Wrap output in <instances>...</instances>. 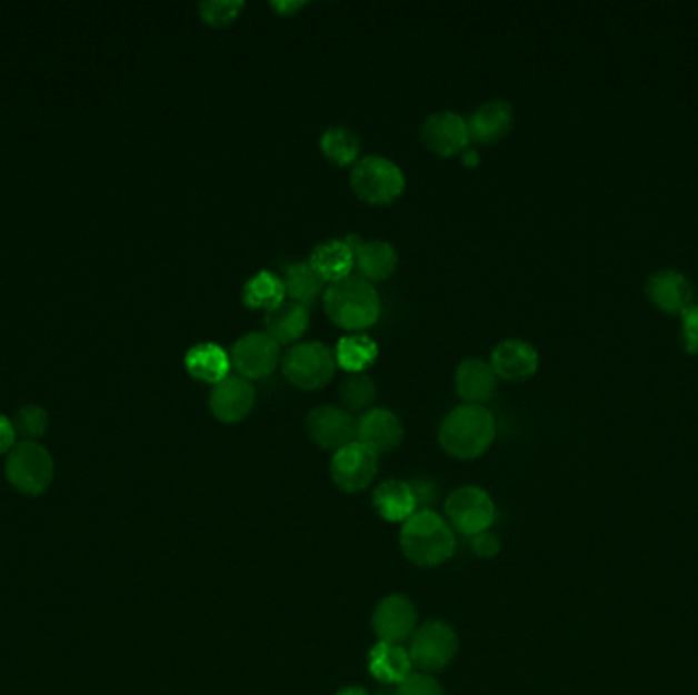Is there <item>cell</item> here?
Masks as SVG:
<instances>
[{"label": "cell", "mask_w": 698, "mask_h": 695, "mask_svg": "<svg viewBox=\"0 0 698 695\" xmlns=\"http://www.w3.org/2000/svg\"><path fill=\"white\" fill-rule=\"evenodd\" d=\"M497 436V421L490 410L480 404H461L449 410L439 424L437 439L441 449L453 460L472 461L482 457Z\"/></svg>", "instance_id": "1"}, {"label": "cell", "mask_w": 698, "mask_h": 695, "mask_svg": "<svg viewBox=\"0 0 698 695\" xmlns=\"http://www.w3.org/2000/svg\"><path fill=\"white\" fill-rule=\"evenodd\" d=\"M456 533L436 510H419L400 528V548L417 567H439L456 553Z\"/></svg>", "instance_id": "2"}, {"label": "cell", "mask_w": 698, "mask_h": 695, "mask_svg": "<svg viewBox=\"0 0 698 695\" xmlns=\"http://www.w3.org/2000/svg\"><path fill=\"white\" fill-rule=\"evenodd\" d=\"M323 306L327 316L349 333L375 326L382 311L375 284L353 273L325 288Z\"/></svg>", "instance_id": "3"}, {"label": "cell", "mask_w": 698, "mask_h": 695, "mask_svg": "<svg viewBox=\"0 0 698 695\" xmlns=\"http://www.w3.org/2000/svg\"><path fill=\"white\" fill-rule=\"evenodd\" d=\"M349 187L370 204H390L405 192L407 180L399 163L385 155H363L351 165Z\"/></svg>", "instance_id": "4"}, {"label": "cell", "mask_w": 698, "mask_h": 695, "mask_svg": "<svg viewBox=\"0 0 698 695\" xmlns=\"http://www.w3.org/2000/svg\"><path fill=\"white\" fill-rule=\"evenodd\" d=\"M336 367V353L321 341L297 343L282 357V372L288 382L307 392L329 384Z\"/></svg>", "instance_id": "5"}, {"label": "cell", "mask_w": 698, "mask_h": 695, "mask_svg": "<svg viewBox=\"0 0 698 695\" xmlns=\"http://www.w3.org/2000/svg\"><path fill=\"white\" fill-rule=\"evenodd\" d=\"M460 638L453 626L443 621H429L417 626L409 641L412 665L423 673L443 671L458 655Z\"/></svg>", "instance_id": "6"}, {"label": "cell", "mask_w": 698, "mask_h": 695, "mask_svg": "<svg viewBox=\"0 0 698 695\" xmlns=\"http://www.w3.org/2000/svg\"><path fill=\"white\" fill-rule=\"evenodd\" d=\"M446 521L453 533L458 531L470 538L490 531L497 521V506L487 490L478 485H461L446 500Z\"/></svg>", "instance_id": "7"}, {"label": "cell", "mask_w": 698, "mask_h": 695, "mask_svg": "<svg viewBox=\"0 0 698 695\" xmlns=\"http://www.w3.org/2000/svg\"><path fill=\"white\" fill-rule=\"evenodd\" d=\"M7 480L26 496H41L53 482L50 451L36 441H23L9 453Z\"/></svg>", "instance_id": "8"}, {"label": "cell", "mask_w": 698, "mask_h": 695, "mask_svg": "<svg viewBox=\"0 0 698 695\" xmlns=\"http://www.w3.org/2000/svg\"><path fill=\"white\" fill-rule=\"evenodd\" d=\"M333 484L346 494H360L375 482L378 455L370 447L353 441L333 453L329 463Z\"/></svg>", "instance_id": "9"}, {"label": "cell", "mask_w": 698, "mask_h": 695, "mask_svg": "<svg viewBox=\"0 0 698 695\" xmlns=\"http://www.w3.org/2000/svg\"><path fill=\"white\" fill-rule=\"evenodd\" d=\"M372 628L378 643L405 645L417 631V606L405 594H390L376 604Z\"/></svg>", "instance_id": "10"}, {"label": "cell", "mask_w": 698, "mask_h": 695, "mask_svg": "<svg viewBox=\"0 0 698 695\" xmlns=\"http://www.w3.org/2000/svg\"><path fill=\"white\" fill-rule=\"evenodd\" d=\"M229 360L238 375L253 382L272 375L282 357L280 345L268 333H248L236 341Z\"/></svg>", "instance_id": "11"}, {"label": "cell", "mask_w": 698, "mask_h": 695, "mask_svg": "<svg viewBox=\"0 0 698 695\" xmlns=\"http://www.w3.org/2000/svg\"><path fill=\"white\" fill-rule=\"evenodd\" d=\"M256 406V387L241 375H227L211 387L209 409L212 416L223 424L246 421Z\"/></svg>", "instance_id": "12"}, {"label": "cell", "mask_w": 698, "mask_h": 695, "mask_svg": "<svg viewBox=\"0 0 698 695\" xmlns=\"http://www.w3.org/2000/svg\"><path fill=\"white\" fill-rule=\"evenodd\" d=\"M307 433L317 447L336 453L356 441V419L346 409L323 404L309 412Z\"/></svg>", "instance_id": "13"}, {"label": "cell", "mask_w": 698, "mask_h": 695, "mask_svg": "<svg viewBox=\"0 0 698 695\" xmlns=\"http://www.w3.org/2000/svg\"><path fill=\"white\" fill-rule=\"evenodd\" d=\"M421 141L439 155H461L470 145L468 123L456 111L431 112L421 124Z\"/></svg>", "instance_id": "14"}, {"label": "cell", "mask_w": 698, "mask_h": 695, "mask_svg": "<svg viewBox=\"0 0 698 695\" xmlns=\"http://www.w3.org/2000/svg\"><path fill=\"white\" fill-rule=\"evenodd\" d=\"M402 436L405 426L392 410H366L356 421V441L372 449L376 455L395 451L402 443Z\"/></svg>", "instance_id": "15"}, {"label": "cell", "mask_w": 698, "mask_h": 695, "mask_svg": "<svg viewBox=\"0 0 698 695\" xmlns=\"http://www.w3.org/2000/svg\"><path fill=\"white\" fill-rule=\"evenodd\" d=\"M490 365L499 380L525 382L539 370V353L525 339H505L492 349Z\"/></svg>", "instance_id": "16"}, {"label": "cell", "mask_w": 698, "mask_h": 695, "mask_svg": "<svg viewBox=\"0 0 698 695\" xmlns=\"http://www.w3.org/2000/svg\"><path fill=\"white\" fill-rule=\"evenodd\" d=\"M466 123H468L470 141L480 145L497 143L502 137L511 133L512 123H515L511 102L502 99L487 100L472 111L470 119H466Z\"/></svg>", "instance_id": "17"}, {"label": "cell", "mask_w": 698, "mask_h": 695, "mask_svg": "<svg viewBox=\"0 0 698 695\" xmlns=\"http://www.w3.org/2000/svg\"><path fill=\"white\" fill-rule=\"evenodd\" d=\"M648 299L668 314H682L695 302V288L685 273L676 270H660L651 273L648 280Z\"/></svg>", "instance_id": "18"}, {"label": "cell", "mask_w": 698, "mask_h": 695, "mask_svg": "<svg viewBox=\"0 0 698 695\" xmlns=\"http://www.w3.org/2000/svg\"><path fill=\"white\" fill-rule=\"evenodd\" d=\"M456 392L466 404H485L487 400L495 396L499 377L492 370L490 361L480 357H466L460 361L456 375H453Z\"/></svg>", "instance_id": "19"}, {"label": "cell", "mask_w": 698, "mask_h": 695, "mask_svg": "<svg viewBox=\"0 0 698 695\" xmlns=\"http://www.w3.org/2000/svg\"><path fill=\"white\" fill-rule=\"evenodd\" d=\"M356 255V270L358 275L368 280L370 284L385 282L399 268V253L392 243L375 239V241H360V245L353 249Z\"/></svg>", "instance_id": "20"}, {"label": "cell", "mask_w": 698, "mask_h": 695, "mask_svg": "<svg viewBox=\"0 0 698 695\" xmlns=\"http://www.w3.org/2000/svg\"><path fill=\"white\" fill-rule=\"evenodd\" d=\"M309 323H311L309 309L299 302H292V300H285L282 304H278L272 311L266 312V316H263L266 333L272 336L280 348L297 343L300 336L307 333Z\"/></svg>", "instance_id": "21"}, {"label": "cell", "mask_w": 698, "mask_h": 695, "mask_svg": "<svg viewBox=\"0 0 698 695\" xmlns=\"http://www.w3.org/2000/svg\"><path fill=\"white\" fill-rule=\"evenodd\" d=\"M372 506L382 521L402 524L409 521L415 512H419L411 484L400 480H385L382 484L376 485Z\"/></svg>", "instance_id": "22"}, {"label": "cell", "mask_w": 698, "mask_h": 695, "mask_svg": "<svg viewBox=\"0 0 698 695\" xmlns=\"http://www.w3.org/2000/svg\"><path fill=\"white\" fill-rule=\"evenodd\" d=\"M409 648L402 645L378 643L368 655V671L382 685H400L412 673Z\"/></svg>", "instance_id": "23"}, {"label": "cell", "mask_w": 698, "mask_h": 695, "mask_svg": "<svg viewBox=\"0 0 698 695\" xmlns=\"http://www.w3.org/2000/svg\"><path fill=\"white\" fill-rule=\"evenodd\" d=\"M309 263L319 272L325 282H339L351 275L356 265L353 249L346 239H327L312 249Z\"/></svg>", "instance_id": "24"}, {"label": "cell", "mask_w": 698, "mask_h": 695, "mask_svg": "<svg viewBox=\"0 0 698 695\" xmlns=\"http://www.w3.org/2000/svg\"><path fill=\"white\" fill-rule=\"evenodd\" d=\"M185 365L195 380L215 385L229 375L231 360L225 349L215 343H197L188 349Z\"/></svg>", "instance_id": "25"}, {"label": "cell", "mask_w": 698, "mask_h": 695, "mask_svg": "<svg viewBox=\"0 0 698 695\" xmlns=\"http://www.w3.org/2000/svg\"><path fill=\"white\" fill-rule=\"evenodd\" d=\"M285 296H287L285 280L278 273L268 272V270L253 273L241 288V300L248 309L272 311L278 304L285 302Z\"/></svg>", "instance_id": "26"}, {"label": "cell", "mask_w": 698, "mask_h": 695, "mask_svg": "<svg viewBox=\"0 0 698 695\" xmlns=\"http://www.w3.org/2000/svg\"><path fill=\"white\" fill-rule=\"evenodd\" d=\"M282 280H285L287 294L292 299V302H299L307 309L323 294L325 280L312 268L309 260L288 263Z\"/></svg>", "instance_id": "27"}, {"label": "cell", "mask_w": 698, "mask_h": 695, "mask_svg": "<svg viewBox=\"0 0 698 695\" xmlns=\"http://www.w3.org/2000/svg\"><path fill=\"white\" fill-rule=\"evenodd\" d=\"M333 353L339 367H343L348 373H363L370 365H375L380 349L372 336L351 333L339 339Z\"/></svg>", "instance_id": "28"}, {"label": "cell", "mask_w": 698, "mask_h": 695, "mask_svg": "<svg viewBox=\"0 0 698 695\" xmlns=\"http://www.w3.org/2000/svg\"><path fill=\"white\" fill-rule=\"evenodd\" d=\"M319 145L325 158L337 165H353L360 160V137L346 124H333L325 129Z\"/></svg>", "instance_id": "29"}, {"label": "cell", "mask_w": 698, "mask_h": 695, "mask_svg": "<svg viewBox=\"0 0 698 695\" xmlns=\"http://www.w3.org/2000/svg\"><path fill=\"white\" fill-rule=\"evenodd\" d=\"M339 397L349 414L353 412H366L375 404L376 384L370 375L363 373H349L348 377L341 382Z\"/></svg>", "instance_id": "30"}, {"label": "cell", "mask_w": 698, "mask_h": 695, "mask_svg": "<svg viewBox=\"0 0 698 695\" xmlns=\"http://www.w3.org/2000/svg\"><path fill=\"white\" fill-rule=\"evenodd\" d=\"M243 0H205L199 4L200 19L209 26H229L243 11Z\"/></svg>", "instance_id": "31"}, {"label": "cell", "mask_w": 698, "mask_h": 695, "mask_svg": "<svg viewBox=\"0 0 698 695\" xmlns=\"http://www.w3.org/2000/svg\"><path fill=\"white\" fill-rule=\"evenodd\" d=\"M17 435L26 436L27 441H33L46 435L48 431V414L39 406H26L14 419Z\"/></svg>", "instance_id": "32"}, {"label": "cell", "mask_w": 698, "mask_h": 695, "mask_svg": "<svg viewBox=\"0 0 698 695\" xmlns=\"http://www.w3.org/2000/svg\"><path fill=\"white\" fill-rule=\"evenodd\" d=\"M397 695H446L443 685L429 673H411L397 685Z\"/></svg>", "instance_id": "33"}, {"label": "cell", "mask_w": 698, "mask_h": 695, "mask_svg": "<svg viewBox=\"0 0 698 695\" xmlns=\"http://www.w3.org/2000/svg\"><path fill=\"white\" fill-rule=\"evenodd\" d=\"M682 326H680V339H682V348L688 353H698V304L688 306L682 314Z\"/></svg>", "instance_id": "34"}, {"label": "cell", "mask_w": 698, "mask_h": 695, "mask_svg": "<svg viewBox=\"0 0 698 695\" xmlns=\"http://www.w3.org/2000/svg\"><path fill=\"white\" fill-rule=\"evenodd\" d=\"M470 546L476 557L492 560L500 553V538L492 531H485V533L470 536Z\"/></svg>", "instance_id": "35"}, {"label": "cell", "mask_w": 698, "mask_h": 695, "mask_svg": "<svg viewBox=\"0 0 698 695\" xmlns=\"http://www.w3.org/2000/svg\"><path fill=\"white\" fill-rule=\"evenodd\" d=\"M409 484H411L412 494L417 500V508L431 510V504H436L437 496H439V487L431 480H415Z\"/></svg>", "instance_id": "36"}, {"label": "cell", "mask_w": 698, "mask_h": 695, "mask_svg": "<svg viewBox=\"0 0 698 695\" xmlns=\"http://www.w3.org/2000/svg\"><path fill=\"white\" fill-rule=\"evenodd\" d=\"M14 436H17L14 424L7 416H0V455L13 451Z\"/></svg>", "instance_id": "37"}, {"label": "cell", "mask_w": 698, "mask_h": 695, "mask_svg": "<svg viewBox=\"0 0 698 695\" xmlns=\"http://www.w3.org/2000/svg\"><path fill=\"white\" fill-rule=\"evenodd\" d=\"M305 4L307 2H299V0L297 2H272V9L287 17V14H292L295 11H300Z\"/></svg>", "instance_id": "38"}, {"label": "cell", "mask_w": 698, "mask_h": 695, "mask_svg": "<svg viewBox=\"0 0 698 695\" xmlns=\"http://www.w3.org/2000/svg\"><path fill=\"white\" fill-rule=\"evenodd\" d=\"M461 162L466 163V165H476V163H480V155H478V151L468 148V150L461 153Z\"/></svg>", "instance_id": "39"}, {"label": "cell", "mask_w": 698, "mask_h": 695, "mask_svg": "<svg viewBox=\"0 0 698 695\" xmlns=\"http://www.w3.org/2000/svg\"><path fill=\"white\" fill-rule=\"evenodd\" d=\"M336 695H370V692L363 689V687H358V685H351V687L339 689Z\"/></svg>", "instance_id": "40"}]
</instances>
